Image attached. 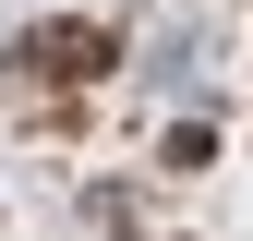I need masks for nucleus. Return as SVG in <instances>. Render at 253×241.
I'll use <instances>...</instances> for the list:
<instances>
[{
    "label": "nucleus",
    "instance_id": "f257e3e1",
    "mask_svg": "<svg viewBox=\"0 0 253 241\" xmlns=\"http://www.w3.org/2000/svg\"><path fill=\"white\" fill-rule=\"evenodd\" d=\"M24 60H37V73H60V84H84V73H121V37H109V24H37V37H24Z\"/></svg>",
    "mask_w": 253,
    "mask_h": 241
}]
</instances>
